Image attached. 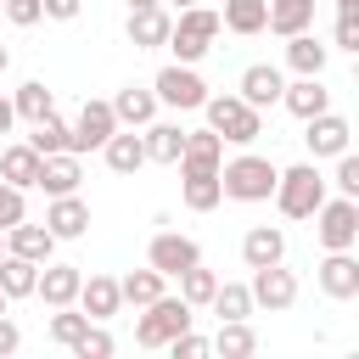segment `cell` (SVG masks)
Returning <instances> with one entry per match:
<instances>
[{
    "label": "cell",
    "mask_w": 359,
    "mask_h": 359,
    "mask_svg": "<svg viewBox=\"0 0 359 359\" xmlns=\"http://www.w3.org/2000/svg\"><path fill=\"white\" fill-rule=\"evenodd\" d=\"M275 163L269 157H258V151H241V157H230V163H219V191L230 196V202H269L275 196Z\"/></svg>",
    "instance_id": "6da1fadb"
},
{
    "label": "cell",
    "mask_w": 359,
    "mask_h": 359,
    "mask_svg": "<svg viewBox=\"0 0 359 359\" xmlns=\"http://www.w3.org/2000/svg\"><path fill=\"white\" fill-rule=\"evenodd\" d=\"M224 28H219V11L213 6H185L180 11V22H168V50H174V62H202L208 50H213V39H219Z\"/></svg>",
    "instance_id": "7a4b0ae2"
},
{
    "label": "cell",
    "mask_w": 359,
    "mask_h": 359,
    "mask_svg": "<svg viewBox=\"0 0 359 359\" xmlns=\"http://www.w3.org/2000/svg\"><path fill=\"white\" fill-rule=\"evenodd\" d=\"M202 112H208V129H213L224 146H252V140L264 135V112L247 107L241 95H208Z\"/></svg>",
    "instance_id": "3957f363"
},
{
    "label": "cell",
    "mask_w": 359,
    "mask_h": 359,
    "mask_svg": "<svg viewBox=\"0 0 359 359\" xmlns=\"http://www.w3.org/2000/svg\"><path fill=\"white\" fill-rule=\"evenodd\" d=\"M320 202H325V174L314 163H297V168H280L275 174V208L286 219H314Z\"/></svg>",
    "instance_id": "277c9868"
},
{
    "label": "cell",
    "mask_w": 359,
    "mask_h": 359,
    "mask_svg": "<svg viewBox=\"0 0 359 359\" xmlns=\"http://www.w3.org/2000/svg\"><path fill=\"white\" fill-rule=\"evenodd\" d=\"M191 320H196V309H191L185 297H168V292H163V297H151V303L135 314V342H140V348H168V337H180Z\"/></svg>",
    "instance_id": "5b68a950"
},
{
    "label": "cell",
    "mask_w": 359,
    "mask_h": 359,
    "mask_svg": "<svg viewBox=\"0 0 359 359\" xmlns=\"http://www.w3.org/2000/svg\"><path fill=\"white\" fill-rule=\"evenodd\" d=\"M314 236H320L325 252L359 247V202H353V196H325V202L314 208Z\"/></svg>",
    "instance_id": "8992f818"
},
{
    "label": "cell",
    "mask_w": 359,
    "mask_h": 359,
    "mask_svg": "<svg viewBox=\"0 0 359 359\" xmlns=\"http://www.w3.org/2000/svg\"><path fill=\"white\" fill-rule=\"evenodd\" d=\"M151 95H157V107H174V112H196V107L208 101V84H202V73H196L191 62H168V67L151 79Z\"/></svg>",
    "instance_id": "52a82bcc"
},
{
    "label": "cell",
    "mask_w": 359,
    "mask_h": 359,
    "mask_svg": "<svg viewBox=\"0 0 359 359\" xmlns=\"http://www.w3.org/2000/svg\"><path fill=\"white\" fill-rule=\"evenodd\" d=\"M112 129H118V118H112V101H84V107H79V118L67 123V151H73V157H84V151H101Z\"/></svg>",
    "instance_id": "ba28073f"
},
{
    "label": "cell",
    "mask_w": 359,
    "mask_h": 359,
    "mask_svg": "<svg viewBox=\"0 0 359 359\" xmlns=\"http://www.w3.org/2000/svg\"><path fill=\"white\" fill-rule=\"evenodd\" d=\"M247 292H252V309L286 314V309L297 303V275H292V269H286V258H280V264H264V269H252Z\"/></svg>",
    "instance_id": "9c48e42d"
},
{
    "label": "cell",
    "mask_w": 359,
    "mask_h": 359,
    "mask_svg": "<svg viewBox=\"0 0 359 359\" xmlns=\"http://www.w3.org/2000/svg\"><path fill=\"white\" fill-rule=\"evenodd\" d=\"M303 146L314 151V163L320 157H337V151H348L353 146V123L342 118V112H314V118H303Z\"/></svg>",
    "instance_id": "30bf717a"
},
{
    "label": "cell",
    "mask_w": 359,
    "mask_h": 359,
    "mask_svg": "<svg viewBox=\"0 0 359 359\" xmlns=\"http://www.w3.org/2000/svg\"><path fill=\"white\" fill-rule=\"evenodd\" d=\"M146 264L157 269V275H180V269H191V264H202V247L191 241V236H180V230H157L151 236V247H146Z\"/></svg>",
    "instance_id": "8fae6325"
},
{
    "label": "cell",
    "mask_w": 359,
    "mask_h": 359,
    "mask_svg": "<svg viewBox=\"0 0 359 359\" xmlns=\"http://www.w3.org/2000/svg\"><path fill=\"white\" fill-rule=\"evenodd\" d=\"M314 275H320V292L331 303H353L359 297V258H353V247L348 252H325Z\"/></svg>",
    "instance_id": "7c38bea8"
},
{
    "label": "cell",
    "mask_w": 359,
    "mask_h": 359,
    "mask_svg": "<svg viewBox=\"0 0 359 359\" xmlns=\"http://www.w3.org/2000/svg\"><path fill=\"white\" fill-rule=\"evenodd\" d=\"M45 230H50L56 241H79V236L90 230V202H84L79 191L50 196V208H45Z\"/></svg>",
    "instance_id": "4fadbf2b"
},
{
    "label": "cell",
    "mask_w": 359,
    "mask_h": 359,
    "mask_svg": "<svg viewBox=\"0 0 359 359\" xmlns=\"http://www.w3.org/2000/svg\"><path fill=\"white\" fill-rule=\"evenodd\" d=\"M224 163V140L213 129H185V151H180V174H219Z\"/></svg>",
    "instance_id": "5bb4252c"
},
{
    "label": "cell",
    "mask_w": 359,
    "mask_h": 359,
    "mask_svg": "<svg viewBox=\"0 0 359 359\" xmlns=\"http://www.w3.org/2000/svg\"><path fill=\"white\" fill-rule=\"evenodd\" d=\"M79 264H39V280H34V297L45 303V309H67L73 297H79Z\"/></svg>",
    "instance_id": "9a60e30c"
},
{
    "label": "cell",
    "mask_w": 359,
    "mask_h": 359,
    "mask_svg": "<svg viewBox=\"0 0 359 359\" xmlns=\"http://www.w3.org/2000/svg\"><path fill=\"white\" fill-rule=\"evenodd\" d=\"M168 11L163 6H129V22H123V34H129V45L135 50H157V45H168Z\"/></svg>",
    "instance_id": "2e32d148"
},
{
    "label": "cell",
    "mask_w": 359,
    "mask_h": 359,
    "mask_svg": "<svg viewBox=\"0 0 359 359\" xmlns=\"http://www.w3.org/2000/svg\"><path fill=\"white\" fill-rule=\"evenodd\" d=\"M280 90H286V79H280V67H275V62H252V67L241 73V84H236V95H241L247 107H258V112H264V107H275V101H280Z\"/></svg>",
    "instance_id": "e0dca14e"
},
{
    "label": "cell",
    "mask_w": 359,
    "mask_h": 359,
    "mask_svg": "<svg viewBox=\"0 0 359 359\" xmlns=\"http://www.w3.org/2000/svg\"><path fill=\"white\" fill-rule=\"evenodd\" d=\"M6 252L28 258V264H50V258H56V236H50L45 224H28V219H17V224L6 230Z\"/></svg>",
    "instance_id": "ac0fdd59"
},
{
    "label": "cell",
    "mask_w": 359,
    "mask_h": 359,
    "mask_svg": "<svg viewBox=\"0 0 359 359\" xmlns=\"http://www.w3.org/2000/svg\"><path fill=\"white\" fill-rule=\"evenodd\" d=\"M280 107H286L292 118H314V112L331 107V90L320 84V73H297V84L280 90Z\"/></svg>",
    "instance_id": "d6986e66"
},
{
    "label": "cell",
    "mask_w": 359,
    "mask_h": 359,
    "mask_svg": "<svg viewBox=\"0 0 359 359\" xmlns=\"http://www.w3.org/2000/svg\"><path fill=\"white\" fill-rule=\"evenodd\" d=\"M112 118H118V129H146V123L157 118V95H151L146 84H123V90L112 95Z\"/></svg>",
    "instance_id": "ffe728a7"
},
{
    "label": "cell",
    "mask_w": 359,
    "mask_h": 359,
    "mask_svg": "<svg viewBox=\"0 0 359 359\" xmlns=\"http://www.w3.org/2000/svg\"><path fill=\"white\" fill-rule=\"evenodd\" d=\"M79 180H84V163H79L73 151H50V157L39 163V185H34V191L67 196V191H79Z\"/></svg>",
    "instance_id": "44dd1931"
},
{
    "label": "cell",
    "mask_w": 359,
    "mask_h": 359,
    "mask_svg": "<svg viewBox=\"0 0 359 359\" xmlns=\"http://www.w3.org/2000/svg\"><path fill=\"white\" fill-rule=\"evenodd\" d=\"M101 157H107L112 174H140V168H146V140H140L135 129H112L107 146H101Z\"/></svg>",
    "instance_id": "7402d4cb"
},
{
    "label": "cell",
    "mask_w": 359,
    "mask_h": 359,
    "mask_svg": "<svg viewBox=\"0 0 359 359\" xmlns=\"http://www.w3.org/2000/svg\"><path fill=\"white\" fill-rule=\"evenodd\" d=\"M280 258H286V236L275 224H252L241 236V264L247 269H264V264H280Z\"/></svg>",
    "instance_id": "603a6c76"
},
{
    "label": "cell",
    "mask_w": 359,
    "mask_h": 359,
    "mask_svg": "<svg viewBox=\"0 0 359 359\" xmlns=\"http://www.w3.org/2000/svg\"><path fill=\"white\" fill-rule=\"evenodd\" d=\"M90 320H112L118 309H123V297H118V280L112 275H90V280H79V297H73Z\"/></svg>",
    "instance_id": "cb8c5ba5"
},
{
    "label": "cell",
    "mask_w": 359,
    "mask_h": 359,
    "mask_svg": "<svg viewBox=\"0 0 359 359\" xmlns=\"http://www.w3.org/2000/svg\"><path fill=\"white\" fill-rule=\"evenodd\" d=\"M39 163H45V157H39L28 140H17V146L0 151V180H11L17 191H34V185H39Z\"/></svg>",
    "instance_id": "d4e9b609"
},
{
    "label": "cell",
    "mask_w": 359,
    "mask_h": 359,
    "mask_svg": "<svg viewBox=\"0 0 359 359\" xmlns=\"http://www.w3.org/2000/svg\"><path fill=\"white\" fill-rule=\"evenodd\" d=\"M264 6H269L264 28H269V34H280V39H292V34L314 28V0H264Z\"/></svg>",
    "instance_id": "484cf974"
},
{
    "label": "cell",
    "mask_w": 359,
    "mask_h": 359,
    "mask_svg": "<svg viewBox=\"0 0 359 359\" xmlns=\"http://www.w3.org/2000/svg\"><path fill=\"white\" fill-rule=\"evenodd\" d=\"M325 62H331V45L314 39V28H303V34L286 39V67L292 73H325Z\"/></svg>",
    "instance_id": "4316f807"
},
{
    "label": "cell",
    "mask_w": 359,
    "mask_h": 359,
    "mask_svg": "<svg viewBox=\"0 0 359 359\" xmlns=\"http://www.w3.org/2000/svg\"><path fill=\"white\" fill-rule=\"evenodd\" d=\"M140 140H146V163H180V151H185V129L180 123H146L140 129Z\"/></svg>",
    "instance_id": "83f0119b"
},
{
    "label": "cell",
    "mask_w": 359,
    "mask_h": 359,
    "mask_svg": "<svg viewBox=\"0 0 359 359\" xmlns=\"http://www.w3.org/2000/svg\"><path fill=\"white\" fill-rule=\"evenodd\" d=\"M11 112L28 118V123H39V118L56 112V90H50L45 79H28V84H17V95H11Z\"/></svg>",
    "instance_id": "f1b7e54d"
},
{
    "label": "cell",
    "mask_w": 359,
    "mask_h": 359,
    "mask_svg": "<svg viewBox=\"0 0 359 359\" xmlns=\"http://www.w3.org/2000/svg\"><path fill=\"white\" fill-rule=\"evenodd\" d=\"M264 17H269V6H264V0H224L219 28H230V34L252 39V34H264Z\"/></svg>",
    "instance_id": "f546056e"
},
{
    "label": "cell",
    "mask_w": 359,
    "mask_h": 359,
    "mask_svg": "<svg viewBox=\"0 0 359 359\" xmlns=\"http://www.w3.org/2000/svg\"><path fill=\"white\" fill-rule=\"evenodd\" d=\"M34 280H39V264L17 258V252H0V292L17 303V297H34Z\"/></svg>",
    "instance_id": "4dcf8cb0"
},
{
    "label": "cell",
    "mask_w": 359,
    "mask_h": 359,
    "mask_svg": "<svg viewBox=\"0 0 359 359\" xmlns=\"http://www.w3.org/2000/svg\"><path fill=\"white\" fill-rule=\"evenodd\" d=\"M180 196H185V208H191V213H213V208L224 202L219 174H180Z\"/></svg>",
    "instance_id": "1f68e13d"
},
{
    "label": "cell",
    "mask_w": 359,
    "mask_h": 359,
    "mask_svg": "<svg viewBox=\"0 0 359 359\" xmlns=\"http://www.w3.org/2000/svg\"><path fill=\"white\" fill-rule=\"evenodd\" d=\"M208 348H213V353H224V359H241V353H252V348H258V337H252V325H247V320H219V331L208 337Z\"/></svg>",
    "instance_id": "d6a6232c"
},
{
    "label": "cell",
    "mask_w": 359,
    "mask_h": 359,
    "mask_svg": "<svg viewBox=\"0 0 359 359\" xmlns=\"http://www.w3.org/2000/svg\"><path fill=\"white\" fill-rule=\"evenodd\" d=\"M163 280H168V275H157L151 264H146V269H129V275L118 280V297H123V303H135V309H146L151 297H163Z\"/></svg>",
    "instance_id": "836d02e7"
},
{
    "label": "cell",
    "mask_w": 359,
    "mask_h": 359,
    "mask_svg": "<svg viewBox=\"0 0 359 359\" xmlns=\"http://www.w3.org/2000/svg\"><path fill=\"white\" fill-rule=\"evenodd\" d=\"M208 309H213L219 320H247V314H252V292H247L241 280H219L213 297H208Z\"/></svg>",
    "instance_id": "e575fe53"
},
{
    "label": "cell",
    "mask_w": 359,
    "mask_h": 359,
    "mask_svg": "<svg viewBox=\"0 0 359 359\" xmlns=\"http://www.w3.org/2000/svg\"><path fill=\"white\" fill-rule=\"evenodd\" d=\"M174 280H180V297H185L191 309H208V297H213V286H219V275H213V269H202V264L180 269Z\"/></svg>",
    "instance_id": "d590c367"
},
{
    "label": "cell",
    "mask_w": 359,
    "mask_h": 359,
    "mask_svg": "<svg viewBox=\"0 0 359 359\" xmlns=\"http://www.w3.org/2000/svg\"><path fill=\"white\" fill-rule=\"evenodd\" d=\"M84 325H90V314L67 303V309H50V325H45V331H50V342H62V348H73V342L84 337Z\"/></svg>",
    "instance_id": "8d00e7d4"
},
{
    "label": "cell",
    "mask_w": 359,
    "mask_h": 359,
    "mask_svg": "<svg viewBox=\"0 0 359 359\" xmlns=\"http://www.w3.org/2000/svg\"><path fill=\"white\" fill-rule=\"evenodd\" d=\"M28 146L39 151V157H50V151H67V123L50 112V118H39L34 123V135H28Z\"/></svg>",
    "instance_id": "74e56055"
},
{
    "label": "cell",
    "mask_w": 359,
    "mask_h": 359,
    "mask_svg": "<svg viewBox=\"0 0 359 359\" xmlns=\"http://www.w3.org/2000/svg\"><path fill=\"white\" fill-rule=\"evenodd\" d=\"M112 348H118V342H112V331H107L101 320H90V325H84V337H79L67 353H73V359H107Z\"/></svg>",
    "instance_id": "f35d334b"
},
{
    "label": "cell",
    "mask_w": 359,
    "mask_h": 359,
    "mask_svg": "<svg viewBox=\"0 0 359 359\" xmlns=\"http://www.w3.org/2000/svg\"><path fill=\"white\" fill-rule=\"evenodd\" d=\"M331 185H337V196H353V202H359V157H353V151H337Z\"/></svg>",
    "instance_id": "ab89813d"
},
{
    "label": "cell",
    "mask_w": 359,
    "mask_h": 359,
    "mask_svg": "<svg viewBox=\"0 0 359 359\" xmlns=\"http://www.w3.org/2000/svg\"><path fill=\"white\" fill-rule=\"evenodd\" d=\"M17 219H28V202H22V191L11 180H0V230H11Z\"/></svg>",
    "instance_id": "60d3db41"
},
{
    "label": "cell",
    "mask_w": 359,
    "mask_h": 359,
    "mask_svg": "<svg viewBox=\"0 0 359 359\" xmlns=\"http://www.w3.org/2000/svg\"><path fill=\"white\" fill-rule=\"evenodd\" d=\"M0 11H6L17 28H34V22H45V6H39V0H0Z\"/></svg>",
    "instance_id": "b9f144b4"
},
{
    "label": "cell",
    "mask_w": 359,
    "mask_h": 359,
    "mask_svg": "<svg viewBox=\"0 0 359 359\" xmlns=\"http://www.w3.org/2000/svg\"><path fill=\"white\" fill-rule=\"evenodd\" d=\"M168 353H174V359H196V353H213V348H208V337H196V331L185 325L180 337H168Z\"/></svg>",
    "instance_id": "7bdbcfd3"
},
{
    "label": "cell",
    "mask_w": 359,
    "mask_h": 359,
    "mask_svg": "<svg viewBox=\"0 0 359 359\" xmlns=\"http://www.w3.org/2000/svg\"><path fill=\"white\" fill-rule=\"evenodd\" d=\"M331 50H359V17H337V39Z\"/></svg>",
    "instance_id": "ee69618b"
},
{
    "label": "cell",
    "mask_w": 359,
    "mask_h": 359,
    "mask_svg": "<svg viewBox=\"0 0 359 359\" xmlns=\"http://www.w3.org/2000/svg\"><path fill=\"white\" fill-rule=\"evenodd\" d=\"M39 6H45V17H50V22H73L84 0H39Z\"/></svg>",
    "instance_id": "f6af8a7d"
},
{
    "label": "cell",
    "mask_w": 359,
    "mask_h": 359,
    "mask_svg": "<svg viewBox=\"0 0 359 359\" xmlns=\"http://www.w3.org/2000/svg\"><path fill=\"white\" fill-rule=\"evenodd\" d=\"M17 348H22V331H17V325L0 314V359H6V353H17Z\"/></svg>",
    "instance_id": "bcb514c9"
},
{
    "label": "cell",
    "mask_w": 359,
    "mask_h": 359,
    "mask_svg": "<svg viewBox=\"0 0 359 359\" xmlns=\"http://www.w3.org/2000/svg\"><path fill=\"white\" fill-rule=\"evenodd\" d=\"M11 123H17V112H11V95H0V135H11Z\"/></svg>",
    "instance_id": "7dc6e473"
},
{
    "label": "cell",
    "mask_w": 359,
    "mask_h": 359,
    "mask_svg": "<svg viewBox=\"0 0 359 359\" xmlns=\"http://www.w3.org/2000/svg\"><path fill=\"white\" fill-rule=\"evenodd\" d=\"M337 17H359V0H337Z\"/></svg>",
    "instance_id": "c3c4849f"
},
{
    "label": "cell",
    "mask_w": 359,
    "mask_h": 359,
    "mask_svg": "<svg viewBox=\"0 0 359 359\" xmlns=\"http://www.w3.org/2000/svg\"><path fill=\"white\" fill-rule=\"evenodd\" d=\"M6 67H11V50H6V45H0V73H6Z\"/></svg>",
    "instance_id": "681fc988"
},
{
    "label": "cell",
    "mask_w": 359,
    "mask_h": 359,
    "mask_svg": "<svg viewBox=\"0 0 359 359\" xmlns=\"http://www.w3.org/2000/svg\"><path fill=\"white\" fill-rule=\"evenodd\" d=\"M168 6H180V11H185V6H202V0H168Z\"/></svg>",
    "instance_id": "f907efd6"
},
{
    "label": "cell",
    "mask_w": 359,
    "mask_h": 359,
    "mask_svg": "<svg viewBox=\"0 0 359 359\" xmlns=\"http://www.w3.org/2000/svg\"><path fill=\"white\" fill-rule=\"evenodd\" d=\"M129 6H163V0H129Z\"/></svg>",
    "instance_id": "816d5d0a"
},
{
    "label": "cell",
    "mask_w": 359,
    "mask_h": 359,
    "mask_svg": "<svg viewBox=\"0 0 359 359\" xmlns=\"http://www.w3.org/2000/svg\"><path fill=\"white\" fill-rule=\"evenodd\" d=\"M6 309H11V297H6V292H0V314H6Z\"/></svg>",
    "instance_id": "f5cc1de1"
},
{
    "label": "cell",
    "mask_w": 359,
    "mask_h": 359,
    "mask_svg": "<svg viewBox=\"0 0 359 359\" xmlns=\"http://www.w3.org/2000/svg\"><path fill=\"white\" fill-rule=\"evenodd\" d=\"M0 252H6V230H0Z\"/></svg>",
    "instance_id": "db71d44e"
}]
</instances>
